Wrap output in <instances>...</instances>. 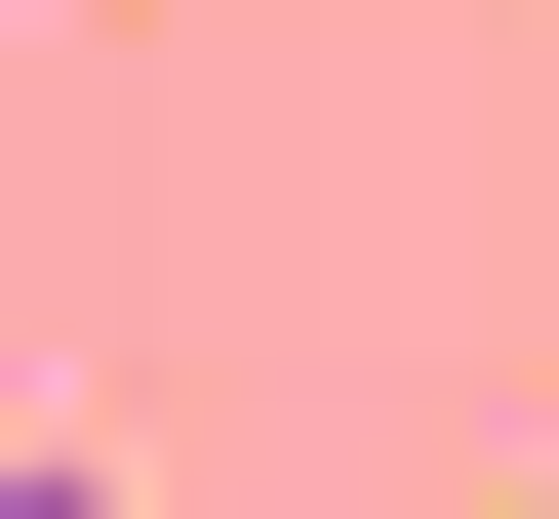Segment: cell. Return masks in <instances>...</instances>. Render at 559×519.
<instances>
[{
    "label": "cell",
    "instance_id": "cell-1",
    "mask_svg": "<svg viewBox=\"0 0 559 519\" xmlns=\"http://www.w3.org/2000/svg\"><path fill=\"white\" fill-rule=\"evenodd\" d=\"M0 519H120V480H81V439H0Z\"/></svg>",
    "mask_w": 559,
    "mask_h": 519
}]
</instances>
